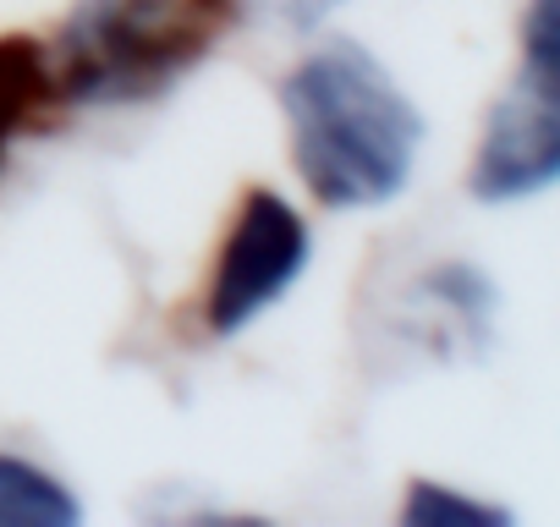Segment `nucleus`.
Here are the masks:
<instances>
[{"instance_id":"20e7f679","label":"nucleus","mask_w":560,"mask_h":527,"mask_svg":"<svg viewBox=\"0 0 560 527\" xmlns=\"http://www.w3.org/2000/svg\"><path fill=\"white\" fill-rule=\"evenodd\" d=\"M308 258H314L308 220L275 187H247L236 203V220L220 242L214 270H209V297H203L209 336L231 341V336L253 330L308 276Z\"/></svg>"},{"instance_id":"39448f33","label":"nucleus","mask_w":560,"mask_h":527,"mask_svg":"<svg viewBox=\"0 0 560 527\" xmlns=\"http://www.w3.org/2000/svg\"><path fill=\"white\" fill-rule=\"evenodd\" d=\"M83 522V500L28 456L0 450V527H72Z\"/></svg>"},{"instance_id":"423d86ee","label":"nucleus","mask_w":560,"mask_h":527,"mask_svg":"<svg viewBox=\"0 0 560 527\" xmlns=\"http://www.w3.org/2000/svg\"><path fill=\"white\" fill-rule=\"evenodd\" d=\"M39 105H50L45 45L28 34H0V165H7L18 132L34 121Z\"/></svg>"},{"instance_id":"7ed1b4c3","label":"nucleus","mask_w":560,"mask_h":527,"mask_svg":"<svg viewBox=\"0 0 560 527\" xmlns=\"http://www.w3.org/2000/svg\"><path fill=\"white\" fill-rule=\"evenodd\" d=\"M516 78L489 105L467 192L478 203H522L560 181V34L555 0H527L516 28Z\"/></svg>"},{"instance_id":"0eeeda50","label":"nucleus","mask_w":560,"mask_h":527,"mask_svg":"<svg viewBox=\"0 0 560 527\" xmlns=\"http://www.w3.org/2000/svg\"><path fill=\"white\" fill-rule=\"evenodd\" d=\"M407 527H511L516 516L483 494L434 483V478H412L407 483V505H401Z\"/></svg>"},{"instance_id":"f257e3e1","label":"nucleus","mask_w":560,"mask_h":527,"mask_svg":"<svg viewBox=\"0 0 560 527\" xmlns=\"http://www.w3.org/2000/svg\"><path fill=\"white\" fill-rule=\"evenodd\" d=\"M292 165L325 209H380L407 192L423 110L358 39H336L280 78Z\"/></svg>"},{"instance_id":"6e6552de","label":"nucleus","mask_w":560,"mask_h":527,"mask_svg":"<svg viewBox=\"0 0 560 527\" xmlns=\"http://www.w3.org/2000/svg\"><path fill=\"white\" fill-rule=\"evenodd\" d=\"M247 7H253V17L287 28V34H314L341 0H247Z\"/></svg>"},{"instance_id":"f03ea898","label":"nucleus","mask_w":560,"mask_h":527,"mask_svg":"<svg viewBox=\"0 0 560 527\" xmlns=\"http://www.w3.org/2000/svg\"><path fill=\"white\" fill-rule=\"evenodd\" d=\"M242 0H78L45 45L50 105L121 110L165 99L236 28Z\"/></svg>"}]
</instances>
